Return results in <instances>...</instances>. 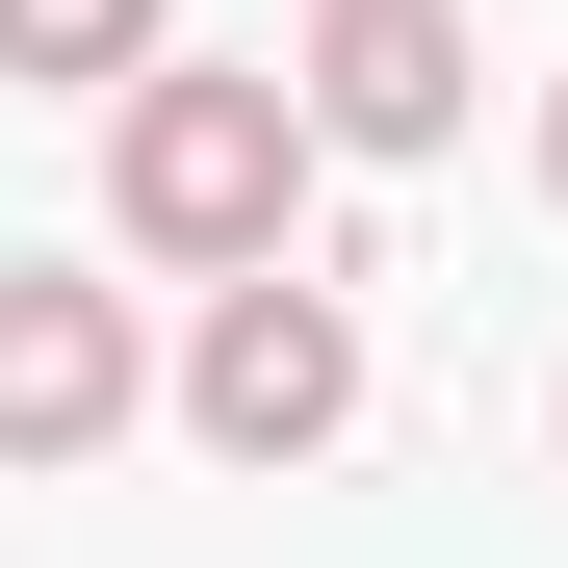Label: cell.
<instances>
[{
  "label": "cell",
  "instance_id": "1",
  "mask_svg": "<svg viewBox=\"0 0 568 568\" xmlns=\"http://www.w3.org/2000/svg\"><path fill=\"white\" fill-rule=\"evenodd\" d=\"M104 207L130 258H284V207H311V104H284V52H130L104 78Z\"/></svg>",
  "mask_w": 568,
  "mask_h": 568
},
{
  "label": "cell",
  "instance_id": "5",
  "mask_svg": "<svg viewBox=\"0 0 568 568\" xmlns=\"http://www.w3.org/2000/svg\"><path fill=\"white\" fill-rule=\"evenodd\" d=\"M181 27V0H0V78H52V104H104V78Z\"/></svg>",
  "mask_w": 568,
  "mask_h": 568
},
{
  "label": "cell",
  "instance_id": "3",
  "mask_svg": "<svg viewBox=\"0 0 568 568\" xmlns=\"http://www.w3.org/2000/svg\"><path fill=\"white\" fill-rule=\"evenodd\" d=\"M155 414V362H130V284H78V258H0V465H104Z\"/></svg>",
  "mask_w": 568,
  "mask_h": 568
},
{
  "label": "cell",
  "instance_id": "6",
  "mask_svg": "<svg viewBox=\"0 0 568 568\" xmlns=\"http://www.w3.org/2000/svg\"><path fill=\"white\" fill-rule=\"evenodd\" d=\"M542 207H568V78H542Z\"/></svg>",
  "mask_w": 568,
  "mask_h": 568
},
{
  "label": "cell",
  "instance_id": "2",
  "mask_svg": "<svg viewBox=\"0 0 568 568\" xmlns=\"http://www.w3.org/2000/svg\"><path fill=\"white\" fill-rule=\"evenodd\" d=\"M181 414H207L233 465H311L362 414V311L336 284H284V258H207V336H181Z\"/></svg>",
  "mask_w": 568,
  "mask_h": 568
},
{
  "label": "cell",
  "instance_id": "4",
  "mask_svg": "<svg viewBox=\"0 0 568 568\" xmlns=\"http://www.w3.org/2000/svg\"><path fill=\"white\" fill-rule=\"evenodd\" d=\"M465 0H311V52H284V104H311V155H439L465 130Z\"/></svg>",
  "mask_w": 568,
  "mask_h": 568
}]
</instances>
